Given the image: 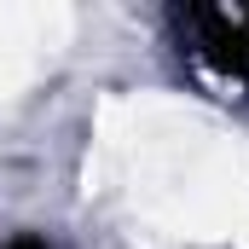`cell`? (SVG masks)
Instances as JSON below:
<instances>
[{
	"instance_id": "1",
	"label": "cell",
	"mask_w": 249,
	"mask_h": 249,
	"mask_svg": "<svg viewBox=\"0 0 249 249\" xmlns=\"http://www.w3.org/2000/svg\"><path fill=\"white\" fill-rule=\"evenodd\" d=\"M162 41L209 99L249 105V6H174Z\"/></svg>"
}]
</instances>
